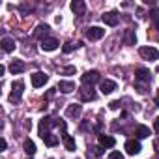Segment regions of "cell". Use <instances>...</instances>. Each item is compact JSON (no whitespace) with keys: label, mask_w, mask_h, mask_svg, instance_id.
Returning a JSON list of instances; mask_svg holds the SVG:
<instances>
[{"label":"cell","mask_w":159,"mask_h":159,"mask_svg":"<svg viewBox=\"0 0 159 159\" xmlns=\"http://www.w3.org/2000/svg\"><path fill=\"white\" fill-rule=\"evenodd\" d=\"M52 125H54V120H52V118H49V116L41 118V120H39V137L47 135V133H49V129H51Z\"/></svg>","instance_id":"ba28073f"},{"label":"cell","mask_w":159,"mask_h":159,"mask_svg":"<svg viewBox=\"0 0 159 159\" xmlns=\"http://www.w3.org/2000/svg\"><path fill=\"white\" fill-rule=\"evenodd\" d=\"M19 10H21V11H23V13H26V11H30V8H28V6H26V4H23V6H21V8H19Z\"/></svg>","instance_id":"1f68e13d"},{"label":"cell","mask_w":159,"mask_h":159,"mask_svg":"<svg viewBox=\"0 0 159 159\" xmlns=\"http://www.w3.org/2000/svg\"><path fill=\"white\" fill-rule=\"evenodd\" d=\"M139 54H140L144 60H150V62H153V60L159 58V51L153 49V47H140V49H139Z\"/></svg>","instance_id":"7a4b0ae2"},{"label":"cell","mask_w":159,"mask_h":159,"mask_svg":"<svg viewBox=\"0 0 159 159\" xmlns=\"http://www.w3.org/2000/svg\"><path fill=\"white\" fill-rule=\"evenodd\" d=\"M62 140H64V146H66V150H69V152H75V139L71 137V135H67V133H64L62 135Z\"/></svg>","instance_id":"d6986e66"},{"label":"cell","mask_w":159,"mask_h":159,"mask_svg":"<svg viewBox=\"0 0 159 159\" xmlns=\"http://www.w3.org/2000/svg\"><path fill=\"white\" fill-rule=\"evenodd\" d=\"M47 81H49V77H47L45 73H41V71L32 73V86H34V88H41Z\"/></svg>","instance_id":"5b68a950"},{"label":"cell","mask_w":159,"mask_h":159,"mask_svg":"<svg viewBox=\"0 0 159 159\" xmlns=\"http://www.w3.org/2000/svg\"><path fill=\"white\" fill-rule=\"evenodd\" d=\"M150 19H152L155 25H159V8H153V10L150 11Z\"/></svg>","instance_id":"484cf974"},{"label":"cell","mask_w":159,"mask_h":159,"mask_svg":"<svg viewBox=\"0 0 159 159\" xmlns=\"http://www.w3.org/2000/svg\"><path fill=\"white\" fill-rule=\"evenodd\" d=\"M23 148H25V152H26L28 155H34V153H36V144H34L30 139H26V140L23 142Z\"/></svg>","instance_id":"7402d4cb"},{"label":"cell","mask_w":159,"mask_h":159,"mask_svg":"<svg viewBox=\"0 0 159 159\" xmlns=\"http://www.w3.org/2000/svg\"><path fill=\"white\" fill-rule=\"evenodd\" d=\"M58 45H60V43H58V39H54V38H45V39H41V49L47 51V52L56 51Z\"/></svg>","instance_id":"9c48e42d"},{"label":"cell","mask_w":159,"mask_h":159,"mask_svg":"<svg viewBox=\"0 0 159 159\" xmlns=\"http://www.w3.org/2000/svg\"><path fill=\"white\" fill-rule=\"evenodd\" d=\"M116 144L114 137H109V135H99V146L101 148H112Z\"/></svg>","instance_id":"ac0fdd59"},{"label":"cell","mask_w":159,"mask_h":159,"mask_svg":"<svg viewBox=\"0 0 159 159\" xmlns=\"http://www.w3.org/2000/svg\"><path fill=\"white\" fill-rule=\"evenodd\" d=\"M79 98H81V101H94L96 99V92L88 86H83L81 90H79Z\"/></svg>","instance_id":"8fae6325"},{"label":"cell","mask_w":159,"mask_h":159,"mask_svg":"<svg viewBox=\"0 0 159 159\" xmlns=\"http://www.w3.org/2000/svg\"><path fill=\"white\" fill-rule=\"evenodd\" d=\"M47 34H49V26H47V25H39V26L36 28V32H34L36 38H43V36H47ZM43 39H45V38H43Z\"/></svg>","instance_id":"603a6c76"},{"label":"cell","mask_w":159,"mask_h":159,"mask_svg":"<svg viewBox=\"0 0 159 159\" xmlns=\"http://www.w3.org/2000/svg\"><path fill=\"white\" fill-rule=\"evenodd\" d=\"M101 79V75H99V71H96V69H92V71H86L83 77H81V83L84 84V86H90L92 88V84H96L98 81Z\"/></svg>","instance_id":"6da1fadb"},{"label":"cell","mask_w":159,"mask_h":159,"mask_svg":"<svg viewBox=\"0 0 159 159\" xmlns=\"http://www.w3.org/2000/svg\"><path fill=\"white\" fill-rule=\"evenodd\" d=\"M153 129H155V131L159 133V116H157V118L153 120Z\"/></svg>","instance_id":"f546056e"},{"label":"cell","mask_w":159,"mask_h":159,"mask_svg":"<svg viewBox=\"0 0 159 159\" xmlns=\"http://www.w3.org/2000/svg\"><path fill=\"white\" fill-rule=\"evenodd\" d=\"M81 112H83V107L77 105V103H73V105H69L66 109V116L67 118H79V116H81Z\"/></svg>","instance_id":"7c38bea8"},{"label":"cell","mask_w":159,"mask_h":159,"mask_svg":"<svg viewBox=\"0 0 159 159\" xmlns=\"http://www.w3.org/2000/svg\"><path fill=\"white\" fill-rule=\"evenodd\" d=\"M135 79L139 83H150L152 81V73H150V69H146V67H139L137 71H135Z\"/></svg>","instance_id":"52a82bcc"},{"label":"cell","mask_w":159,"mask_h":159,"mask_svg":"<svg viewBox=\"0 0 159 159\" xmlns=\"http://www.w3.org/2000/svg\"><path fill=\"white\" fill-rule=\"evenodd\" d=\"M135 41H137L135 30H125V32H124V43H125V45H135Z\"/></svg>","instance_id":"ffe728a7"},{"label":"cell","mask_w":159,"mask_h":159,"mask_svg":"<svg viewBox=\"0 0 159 159\" xmlns=\"http://www.w3.org/2000/svg\"><path fill=\"white\" fill-rule=\"evenodd\" d=\"M25 69H26V66H25L23 60H13V62L10 64V71H11L13 75H19V73H23Z\"/></svg>","instance_id":"9a60e30c"},{"label":"cell","mask_w":159,"mask_h":159,"mask_svg":"<svg viewBox=\"0 0 159 159\" xmlns=\"http://www.w3.org/2000/svg\"><path fill=\"white\" fill-rule=\"evenodd\" d=\"M101 19H103V23L109 25V26H116V25L120 23V15H118L116 11H107V13L101 15Z\"/></svg>","instance_id":"8992f818"},{"label":"cell","mask_w":159,"mask_h":159,"mask_svg":"<svg viewBox=\"0 0 159 159\" xmlns=\"http://www.w3.org/2000/svg\"><path fill=\"white\" fill-rule=\"evenodd\" d=\"M41 139H43V142H45L47 146H56V144H58V137L52 135V133H47V135H43Z\"/></svg>","instance_id":"44dd1931"},{"label":"cell","mask_w":159,"mask_h":159,"mask_svg":"<svg viewBox=\"0 0 159 159\" xmlns=\"http://www.w3.org/2000/svg\"><path fill=\"white\" fill-rule=\"evenodd\" d=\"M109 159H124V153H120V152H116V150H114V152H111V153H109Z\"/></svg>","instance_id":"83f0119b"},{"label":"cell","mask_w":159,"mask_h":159,"mask_svg":"<svg viewBox=\"0 0 159 159\" xmlns=\"http://www.w3.org/2000/svg\"><path fill=\"white\" fill-rule=\"evenodd\" d=\"M0 45H2V51H4V52H11V51H15V39H11V38H2Z\"/></svg>","instance_id":"e0dca14e"},{"label":"cell","mask_w":159,"mask_h":159,"mask_svg":"<svg viewBox=\"0 0 159 159\" xmlns=\"http://www.w3.org/2000/svg\"><path fill=\"white\" fill-rule=\"evenodd\" d=\"M58 90L62 94H71L75 90V83H71V81H60L58 83Z\"/></svg>","instance_id":"2e32d148"},{"label":"cell","mask_w":159,"mask_h":159,"mask_svg":"<svg viewBox=\"0 0 159 159\" xmlns=\"http://www.w3.org/2000/svg\"><path fill=\"white\" fill-rule=\"evenodd\" d=\"M8 148V142H6V139H2L0 140V150H6Z\"/></svg>","instance_id":"4dcf8cb0"},{"label":"cell","mask_w":159,"mask_h":159,"mask_svg":"<svg viewBox=\"0 0 159 159\" xmlns=\"http://www.w3.org/2000/svg\"><path fill=\"white\" fill-rule=\"evenodd\" d=\"M137 137H139V139H146V137H150V129H148L146 125H139V127H137Z\"/></svg>","instance_id":"cb8c5ba5"},{"label":"cell","mask_w":159,"mask_h":159,"mask_svg":"<svg viewBox=\"0 0 159 159\" xmlns=\"http://www.w3.org/2000/svg\"><path fill=\"white\" fill-rule=\"evenodd\" d=\"M105 36V30L101 28V26H90L88 30H86V39H90V41H98V39H101Z\"/></svg>","instance_id":"3957f363"},{"label":"cell","mask_w":159,"mask_h":159,"mask_svg":"<svg viewBox=\"0 0 159 159\" xmlns=\"http://www.w3.org/2000/svg\"><path fill=\"white\" fill-rule=\"evenodd\" d=\"M77 47H81V43H79V41H77V43H73V41H67V43L62 47V51H64V52H71V51H73V49H77Z\"/></svg>","instance_id":"d4e9b609"},{"label":"cell","mask_w":159,"mask_h":159,"mask_svg":"<svg viewBox=\"0 0 159 159\" xmlns=\"http://www.w3.org/2000/svg\"><path fill=\"white\" fill-rule=\"evenodd\" d=\"M140 150H142V148H140V142H139V140H135V139H129V140L125 142V152H127L129 155H137Z\"/></svg>","instance_id":"30bf717a"},{"label":"cell","mask_w":159,"mask_h":159,"mask_svg":"<svg viewBox=\"0 0 159 159\" xmlns=\"http://www.w3.org/2000/svg\"><path fill=\"white\" fill-rule=\"evenodd\" d=\"M75 71H77V69H75V66H66V67H62V69H60V73H62V75H73Z\"/></svg>","instance_id":"4316f807"},{"label":"cell","mask_w":159,"mask_h":159,"mask_svg":"<svg viewBox=\"0 0 159 159\" xmlns=\"http://www.w3.org/2000/svg\"><path fill=\"white\" fill-rule=\"evenodd\" d=\"M157 159H159V150H157Z\"/></svg>","instance_id":"836d02e7"},{"label":"cell","mask_w":159,"mask_h":159,"mask_svg":"<svg viewBox=\"0 0 159 159\" xmlns=\"http://www.w3.org/2000/svg\"><path fill=\"white\" fill-rule=\"evenodd\" d=\"M155 103H157V107H159V92H157V96H155Z\"/></svg>","instance_id":"d6a6232c"},{"label":"cell","mask_w":159,"mask_h":159,"mask_svg":"<svg viewBox=\"0 0 159 159\" xmlns=\"http://www.w3.org/2000/svg\"><path fill=\"white\" fill-rule=\"evenodd\" d=\"M118 107H120V101H111L109 103V109H112V111H116Z\"/></svg>","instance_id":"f1b7e54d"},{"label":"cell","mask_w":159,"mask_h":159,"mask_svg":"<svg viewBox=\"0 0 159 159\" xmlns=\"http://www.w3.org/2000/svg\"><path fill=\"white\" fill-rule=\"evenodd\" d=\"M23 88H25V83H23V81L13 83V92L10 94V103H19L21 94H23Z\"/></svg>","instance_id":"277c9868"},{"label":"cell","mask_w":159,"mask_h":159,"mask_svg":"<svg viewBox=\"0 0 159 159\" xmlns=\"http://www.w3.org/2000/svg\"><path fill=\"white\" fill-rule=\"evenodd\" d=\"M71 11L75 13V15H83L84 11H86V4L83 2V0H75V2H71Z\"/></svg>","instance_id":"5bb4252c"},{"label":"cell","mask_w":159,"mask_h":159,"mask_svg":"<svg viewBox=\"0 0 159 159\" xmlns=\"http://www.w3.org/2000/svg\"><path fill=\"white\" fill-rule=\"evenodd\" d=\"M116 90V83L111 81V79H105V81H101V94H112Z\"/></svg>","instance_id":"4fadbf2b"}]
</instances>
